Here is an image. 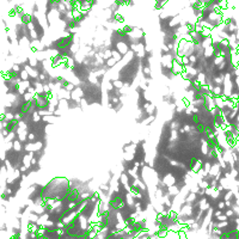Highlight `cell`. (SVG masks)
I'll use <instances>...</instances> for the list:
<instances>
[{"label":"cell","instance_id":"cell-6","mask_svg":"<svg viewBox=\"0 0 239 239\" xmlns=\"http://www.w3.org/2000/svg\"><path fill=\"white\" fill-rule=\"evenodd\" d=\"M181 63H182L183 66H186V65H189V59H188V56L183 55V56H182V59H181Z\"/></svg>","mask_w":239,"mask_h":239},{"label":"cell","instance_id":"cell-4","mask_svg":"<svg viewBox=\"0 0 239 239\" xmlns=\"http://www.w3.org/2000/svg\"><path fill=\"white\" fill-rule=\"evenodd\" d=\"M117 63H118V62L116 61L113 56L105 60V66H107V67H110V68H114V67H116V66H117Z\"/></svg>","mask_w":239,"mask_h":239},{"label":"cell","instance_id":"cell-1","mask_svg":"<svg viewBox=\"0 0 239 239\" xmlns=\"http://www.w3.org/2000/svg\"><path fill=\"white\" fill-rule=\"evenodd\" d=\"M115 49L120 53V54L122 55V56H124V55L131 50V47H129V44H128L127 41L120 39V41H117V42L115 43Z\"/></svg>","mask_w":239,"mask_h":239},{"label":"cell","instance_id":"cell-5","mask_svg":"<svg viewBox=\"0 0 239 239\" xmlns=\"http://www.w3.org/2000/svg\"><path fill=\"white\" fill-rule=\"evenodd\" d=\"M111 56H113V57H114V59H115L117 62H120L121 60H122V57H123V56L120 54V53H118L116 49H113V50H111Z\"/></svg>","mask_w":239,"mask_h":239},{"label":"cell","instance_id":"cell-3","mask_svg":"<svg viewBox=\"0 0 239 239\" xmlns=\"http://www.w3.org/2000/svg\"><path fill=\"white\" fill-rule=\"evenodd\" d=\"M12 149L16 151V152H22L23 151V142L22 141H19V140L16 138L13 141H12Z\"/></svg>","mask_w":239,"mask_h":239},{"label":"cell","instance_id":"cell-2","mask_svg":"<svg viewBox=\"0 0 239 239\" xmlns=\"http://www.w3.org/2000/svg\"><path fill=\"white\" fill-rule=\"evenodd\" d=\"M184 71V66L182 63H179L178 61L173 60L172 61V66H171V72L175 74V76H179L182 72Z\"/></svg>","mask_w":239,"mask_h":239}]
</instances>
